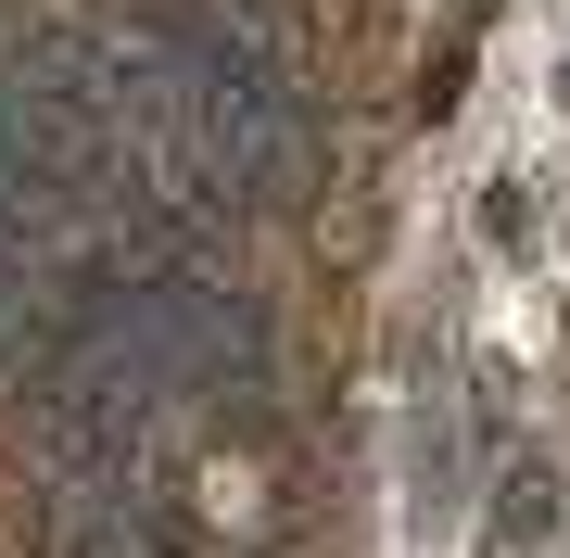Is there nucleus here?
<instances>
[]
</instances>
